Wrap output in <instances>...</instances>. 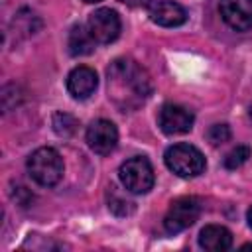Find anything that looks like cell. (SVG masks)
<instances>
[{"label": "cell", "instance_id": "3", "mask_svg": "<svg viewBox=\"0 0 252 252\" xmlns=\"http://www.w3.org/2000/svg\"><path fill=\"white\" fill-rule=\"evenodd\" d=\"M28 173L37 185L51 187L63 177V158L55 148H37L28 158Z\"/></svg>", "mask_w": 252, "mask_h": 252}, {"label": "cell", "instance_id": "13", "mask_svg": "<svg viewBox=\"0 0 252 252\" xmlns=\"http://www.w3.org/2000/svg\"><path fill=\"white\" fill-rule=\"evenodd\" d=\"M94 43H96V41H94L93 33L89 32V28H85L83 24H77V26L71 28V32H69V41H67L71 55H75V57L89 55V53H93Z\"/></svg>", "mask_w": 252, "mask_h": 252}, {"label": "cell", "instance_id": "4", "mask_svg": "<svg viewBox=\"0 0 252 252\" xmlns=\"http://www.w3.org/2000/svg\"><path fill=\"white\" fill-rule=\"evenodd\" d=\"M118 177H120L122 185L126 187V191H130L134 195L148 193L156 181L152 163L142 156L126 159L118 169Z\"/></svg>", "mask_w": 252, "mask_h": 252}, {"label": "cell", "instance_id": "7", "mask_svg": "<svg viewBox=\"0 0 252 252\" xmlns=\"http://www.w3.org/2000/svg\"><path fill=\"white\" fill-rule=\"evenodd\" d=\"M87 144L94 154L108 156L110 152H114V148L118 144L116 126L106 118H98V120L91 122V126L87 128Z\"/></svg>", "mask_w": 252, "mask_h": 252}, {"label": "cell", "instance_id": "6", "mask_svg": "<svg viewBox=\"0 0 252 252\" xmlns=\"http://www.w3.org/2000/svg\"><path fill=\"white\" fill-rule=\"evenodd\" d=\"M89 32L93 33L96 43H112L122 30L120 16L110 8H98L89 16L87 24Z\"/></svg>", "mask_w": 252, "mask_h": 252}, {"label": "cell", "instance_id": "20", "mask_svg": "<svg viewBox=\"0 0 252 252\" xmlns=\"http://www.w3.org/2000/svg\"><path fill=\"white\" fill-rule=\"evenodd\" d=\"M250 118H252V106H250Z\"/></svg>", "mask_w": 252, "mask_h": 252}, {"label": "cell", "instance_id": "1", "mask_svg": "<svg viewBox=\"0 0 252 252\" xmlns=\"http://www.w3.org/2000/svg\"><path fill=\"white\" fill-rule=\"evenodd\" d=\"M108 98L122 112L140 108L152 94L154 85L144 67L134 59H114L106 69Z\"/></svg>", "mask_w": 252, "mask_h": 252}, {"label": "cell", "instance_id": "14", "mask_svg": "<svg viewBox=\"0 0 252 252\" xmlns=\"http://www.w3.org/2000/svg\"><path fill=\"white\" fill-rule=\"evenodd\" d=\"M51 124H53V130H55L59 136H63V138L71 136V134L77 130V120H75L71 114H67V112H55Z\"/></svg>", "mask_w": 252, "mask_h": 252}, {"label": "cell", "instance_id": "2", "mask_svg": "<svg viewBox=\"0 0 252 252\" xmlns=\"http://www.w3.org/2000/svg\"><path fill=\"white\" fill-rule=\"evenodd\" d=\"M163 161L169 171H173L177 177H197L205 171L207 161L199 148L191 144H173L165 150Z\"/></svg>", "mask_w": 252, "mask_h": 252}, {"label": "cell", "instance_id": "17", "mask_svg": "<svg viewBox=\"0 0 252 252\" xmlns=\"http://www.w3.org/2000/svg\"><path fill=\"white\" fill-rule=\"evenodd\" d=\"M108 209H110L112 213H116V215H130V213L134 211V203H130V201L120 199V197L114 195V197L108 201Z\"/></svg>", "mask_w": 252, "mask_h": 252}, {"label": "cell", "instance_id": "12", "mask_svg": "<svg viewBox=\"0 0 252 252\" xmlns=\"http://www.w3.org/2000/svg\"><path fill=\"white\" fill-rule=\"evenodd\" d=\"M199 246L209 252H224L232 246V232L220 224H207L199 232Z\"/></svg>", "mask_w": 252, "mask_h": 252}, {"label": "cell", "instance_id": "9", "mask_svg": "<svg viewBox=\"0 0 252 252\" xmlns=\"http://www.w3.org/2000/svg\"><path fill=\"white\" fill-rule=\"evenodd\" d=\"M219 12L226 26L236 32L252 30V0H220Z\"/></svg>", "mask_w": 252, "mask_h": 252}, {"label": "cell", "instance_id": "16", "mask_svg": "<svg viewBox=\"0 0 252 252\" xmlns=\"http://www.w3.org/2000/svg\"><path fill=\"white\" fill-rule=\"evenodd\" d=\"M207 140L213 144V146H220L224 142L230 140V128L228 124H213L207 132Z\"/></svg>", "mask_w": 252, "mask_h": 252}, {"label": "cell", "instance_id": "11", "mask_svg": "<svg viewBox=\"0 0 252 252\" xmlns=\"http://www.w3.org/2000/svg\"><path fill=\"white\" fill-rule=\"evenodd\" d=\"M96 85H98V77L94 69L87 65H79L67 75V91L73 98H79V100L89 98L94 93Z\"/></svg>", "mask_w": 252, "mask_h": 252}, {"label": "cell", "instance_id": "19", "mask_svg": "<svg viewBox=\"0 0 252 252\" xmlns=\"http://www.w3.org/2000/svg\"><path fill=\"white\" fill-rule=\"evenodd\" d=\"M83 2H89V4H94V2H100V0H83Z\"/></svg>", "mask_w": 252, "mask_h": 252}, {"label": "cell", "instance_id": "5", "mask_svg": "<svg viewBox=\"0 0 252 252\" xmlns=\"http://www.w3.org/2000/svg\"><path fill=\"white\" fill-rule=\"evenodd\" d=\"M199 215H201V201L197 197H179L169 205L163 217V228L169 234H177L189 228L191 224H195Z\"/></svg>", "mask_w": 252, "mask_h": 252}, {"label": "cell", "instance_id": "8", "mask_svg": "<svg viewBox=\"0 0 252 252\" xmlns=\"http://www.w3.org/2000/svg\"><path fill=\"white\" fill-rule=\"evenodd\" d=\"M193 112L187 110L185 106L179 104H163L158 112V126L161 128L163 134H185L193 128Z\"/></svg>", "mask_w": 252, "mask_h": 252}, {"label": "cell", "instance_id": "15", "mask_svg": "<svg viewBox=\"0 0 252 252\" xmlns=\"http://www.w3.org/2000/svg\"><path fill=\"white\" fill-rule=\"evenodd\" d=\"M252 156V148L250 146H236L234 150H230L224 158V167L226 169H236L240 165H244L248 161V158Z\"/></svg>", "mask_w": 252, "mask_h": 252}, {"label": "cell", "instance_id": "10", "mask_svg": "<svg viewBox=\"0 0 252 252\" xmlns=\"http://www.w3.org/2000/svg\"><path fill=\"white\" fill-rule=\"evenodd\" d=\"M150 20L161 28H177L187 22V12L173 0H154L148 8Z\"/></svg>", "mask_w": 252, "mask_h": 252}, {"label": "cell", "instance_id": "18", "mask_svg": "<svg viewBox=\"0 0 252 252\" xmlns=\"http://www.w3.org/2000/svg\"><path fill=\"white\" fill-rule=\"evenodd\" d=\"M246 219H248V224H250V228H252V207L248 209V213H246Z\"/></svg>", "mask_w": 252, "mask_h": 252}]
</instances>
